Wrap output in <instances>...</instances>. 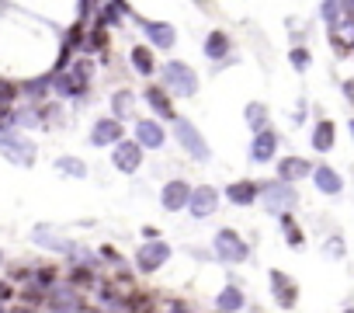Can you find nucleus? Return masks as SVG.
<instances>
[{"label":"nucleus","instance_id":"19","mask_svg":"<svg viewBox=\"0 0 354 313\" xmlns=\"http://www.w3.org/2000/svg\"><path fill=\"white\" fill-rule=\"evenodd\" d=\"M313 181H316V188H319L323 195H340V192H344V178H340L330 164H316V168H313Z\"/></svg>","mask_w":354,"mask_h":313},{"label":"nucleus","instance_id":"27","mask_svg":"<svg viewBox=\"0 0 354 313\" xmlns=\"http://www.w3.org/2000/svg\"><path fill=\"white\" fill-rule=\"evenodd\" d=\"M63 178H87V164L80 161V156H56V164H53Z\"/></svg>","mask_w":354,"mask_h":313},{"label":"nucleus","instance_id":"7","mask_svg":"<svg viewBox=\"0 0 354 313\" xmlns=\"http://www.w3.org/2000/svg\"><path fill=\"white\" fill-rule=\"evenodd\" d=\"M111 164L122 171V175H136L142 168V146L136 139H118L115 150H111Z\"/></svg>","mask_w":354,"mask_h":313},{"label":"nucleus","instance_id":"28","mask_svg":"<svg viewBox=\"0 0 354 313\" xmlns=\"http://www.w3.org/2000/svg\"><path fill=\"white\" fill-rule=\"evenodd\" d=\"M94 25L97 28H118L122 25V11L111 4V0H104V4L94 11Z\"/></svg>","mask_w":354,"mask_h":313},{"label":"nucleus","instance_id":"35","mask_svg":"<svg viewBox=\"0 0 354 313\" xmlns=\"http://www.w3.org/2000/svg\"><path fill=\"white\" fill-rule=\"evenodd\" d=\"M281 233H285V240H288L292 247H302V244H306V233L299 230V223L292 220V213H281Z\"/></svg>","mask_w":354,"mask_h":313},{"label":"nucleus","instance_id":"42","mask_svg":"<svg viewBox=\"0 0 354 313\" xmlns=\"http://www.w3.org/2000/svg\"><path fill=\"white\" fill-rule=\"evenodd\" d=\"M97 11V0H77V21H91Z\"/></svg>","mask_w":354,"mask_h":313},{"label":"nucleus","instance_id":"32","mask_svg":"<svg viewBox=\"0 0 354 313\" xmlns=\"http://www.w3.org/2000/svg\"><path fill=\"white\" fill-rule=\"evenodd\" d=\"M63 42L73 49V53H84V42H87V21H73L63 35Z\"/></svg>","mask_w":354,"mask_h":313},{"label":"nucleus","instance_id":"47","mask_svg":"<svg viewBox=\"0 0 354 313\" xmlns=\"http://www.w3.org/2000/svg\"><path fill=\"white\" fill-rule=\"evenodd\" d=\"M330 42H333V49H337V53H347V49H351V46H347V42H344L337 32H330Z\"/></svg>","mask_w":354,"mask_h":313},{"label":"nucleus","instance_id":"20","mask_svg":"<svg viewBox=\"0 0 354 313\" xmlns=\"http://www.w3.org/2000/svg\"><path fill=\"white\" fill-rule=\"evenodd\" d=\"M306 175H313V164L302 161V156H281V161H278V181L292 185V181H299Z\"/></svg>","mask_w":354,"mask_h":313},{"label":"nucleus","instance_id":"45","mask_svg":"<svg viewBox=\"0 0 354 313\" xmlns=\"http://www.w3.org/2000/svg\"><path fill=\"white\" fill-rule=\"evenodd\" d=\"M11 129V105H0V132Z\"/></svg>","mask_w":354,"mask_h":313},{"label":"nucleus","instance_id":"53","mask_svg":"<svg viewBox=\"0 0 354 313\" xmlns=\"http://www.w3.org/2000/svg\"><path fill=\"white\" fill-rule=\"evenodd\" d=\"M344 313H354V306H347V310H344Z\"/></svg>","mask_w":354,"mask_h":313},{"label":"nucleus","instance_id":"11","mask_svg":"<svg viewBox=\"0 0 354 313\" xmlns=\"http://www.w3.org/2000/svg\"><path fill=\"white\" fill-rule=\"evenodd\" d=\"M132 139L142 146V150H160L167 143V132H163V122L156 118H136V132Z\"/></svg>","mask_w":354,"mask_h":313},{"label":"nucleus","instance_id":"9","mask_svg":"<svg viewBox=\"0 0 354 313\" xmlns=\"http://www.w3.org/2000/svg\"><path fill=\"white\" fill-rule=\"evenodd\" d=\"M118 139H125V122L104 115L91 125V146H115Z\"/></svg>","mask_w":354,"mask_h":313},{"label":"nucleus","instance_id":"46","mask_svg":"<svg viewBox=\"0 0 354 313\" xmlns=\"http://www.w3.org/2000/svg\"><path fill=\"white\" fill-rule=\"evenodd\" d=\"M11 278L15 282H32V268H11Z\"/></svg>","mask_w":354,"mask_h":313},{"label":"nucleus","instance_id":"24","mask_svg":"<svg viewBox=\"0 0 354 313\" xmlns=\"http://www.w3.org/2000/svg\"><path fill=\"white\" fill-rule=\"evenodd\" d=\"M18 87H21V94H25L32 105H39V101H46V94L53 91V73L32 77V80H25V84H18Z\"/></svg>","mask_w":354,"mask_h":313},{"label":"nucleus","instance_id":"13","mask_svg":"<svg viewBox=\"0 0 354 313\" xmlns=\"http://www.w3.org/2000/svg\"><path fill=\"white\" fill-rule=\"evenodd\" d=\"M188 195H192V185L181 181V178H174V181L163 185V192H160V206H163L167 213H181V209L188 206Z\"/></svg>","mask_w":354,"mask_h":313},{"label":"nucleus","instance_id":"29","mask_svg":"<svg viewBox=\"0 0 354 313\" xmlns=\"http://www.w3.org/2000/svg\"><path fill=\"white\" fill-rule=\"evenodd\" d=\"M216 306H219L223 313H236V310L243 306V292H240V285H226V289L216 296Z\"/></svg>","mask_w":354,"mask_h":313},{"label":"nucleus","instance_id":"43","mask_svg":"<svg viewBox=\"0 0 354 313\" xmlns=\"http://www.w3.org/2000/svg\"><path fill=\"white\" fill-rule=\"evenodd\" d=\"M326 254H330V258H340V254H344V240H340V237L326 240Z\"/></svg>","mask_w":354,"mask_h":313},{"label":"nucleus","instance_id":"41","mask_svg":"<svg viewBox=\"0 0 354 313\" xmlns=\"http://www.w3.org/2000/svg\"><path fill=\"white\" fill-rule=\"evenodd\" d=\"M46 299V289H39L35 282H25V289H21V303H28V306H39Z\"/></svg>","mask_w":354,"mask_h":313},{"label":"nucleus","instance_id":"49","mask_svg":"<svg viewBox=\"0 0 354 313\" xmlns=\"http://www.w3.org/2000/svg\"><path fill=\"white\" fill-rule=\"evenodd\" d=\"M340 11H344V15L354 21V0H340Z\"/></svg>","mask_w":354,"mask_h":313},{"label":"nucleus","instance_id":"23","mask_svg":"<svg viewBox=\"0 0 354 313\" xmlns=\"http://www.w3.org/2000/svg\"><path fill=\"white\" fill-rule=\"evenodd\" d=\"M271 289H274V299H278L281 306H295L299 289H295V282H292L285 271H271Z\"/></svg>","mask_w":354,"mask_h":313},{"label":"nucleus","instance_id":"48","mask_svg":"<svg viewBox=\"0 0 354 313\" xmlns=\"http://www.w3.org/2000/svg\"><path fill=\"white\" fill-rule=\"evenodd\" d=\"M15 296V289H11V282H0V303H8Z\"/></svg>","mask_w":354,"mask_h":313},{"label":"nucleus","instance_id":"54","mask_svg":"<svg viewBox=\"0 0 354 313\" xmlns=\"http://www.w3.org/2000/svg\"><path fill=\"white\" fill-rule=\"evenodd\" d=\"M0 265H4V251H0Z\"/></svg>","mask_w":354,"mask_h":313},{"label":"nucleus","instance_id":"3","mask_svg":"<svg viewBox=\"0 0 354 313\" xmlns=\"http://www.w3.org/2000/svg\"><path fill=\"white\" fill-rule=\"evenodd\" d=\"M174 139L181 143V150L192 156V161L209 164L212 150H209V143L202 139V132H198V125H195V122H188V118H174Z\"/></svg>","mask_w":354,"mask_h":313},{"label":"nucleus","instance_id":"38","mask_svg":"<svg viewBox=\"0 0 354 313\" xmlns=\"http://www.w3.org/2000/svg\"><path fill=\"white\" fill-rule=\"evenodd\" d=\"M18 98H21V87H18V80L0 77V105H15Z\"/></svg>","mask_w":354,"mask_h":313},{"label":"nucleus","instance_id":"8","mask_svg":"<svg viewBox=\"0 0 354 313\" xmlns=\"http://www.w3.org/2000/svg\"><path fill=\"white\" fill-rule=\"evenodd\" d=\"M170 258V247H167V240H146L142 247H136V268L139 271H146V275H153L156 268H163V261Z\"/></svg>","mask_w":354,"mask_h":313},{"label":"nucleus","instance_id":"51","mask_svg":"<svg viewBox=\"0 0 354 313\" xmlns=\"http://www.w3.org/2000/svg\"><path fill=\"white\" fill-rule=\"evenodd\" d=\"M167 313H188V310H185V306H177V303H174V306H170Z\"/></svg>","mask_w":354,"mask_h":313},{"label":"nucleus","instance_id":"10","mask_svg":"<svg viewBox=\"0 0 354 313\" xmlns=\"http://www.w3.org/2000/svg\"><path fill=\"white\" fill-rule=\"evenodd\" d=\"M195 220H205V216H212L216 209H219V192L212 188V185H202V188H192V195H188V206H185Z\"/></svg>","mask_w":354,"mask_h":313},{"label":"nucleus","instance_id":"30","mask_svg":"<svg viewBox=\"0 0 354 313\" xmlns=\"http://www.w3.org/2000/svg\"><path fill=\"white\" fill-rule=\"evenodd\" d=\"M243 118H247V125H250L254 132L268 129V105H261V101H250V105L243 108Z\"/></svg>","mask_w":354,"mask_h":313},{"label":"nucleus","instance_id":"31","mask_svg":"<svg viewBox=\"0 0 354 313\" xmlns=\"http://www.w3.org/2000/svg\"><path fill=\"white\" fill-rule=\"evenodd\" d=\"M70 285H73V289H91V285H97L94 268H91V265H73V268H70Z\"/></svg>","mask_w":354,"mask_h":313},{"label":"nucleus","instance_id":"14","mask_svg":"<svg viewBox=\"0 0 354 313\" xmlns=\"http://www.w3.org/2000/svg\"><path fill=\"white\" fill-rule=\"evenodd\" d=\"M202 53H205V60L209 63H223V60H230V53H233V39L223 32V28H212L209 35H205V42H202Z\"/></svg>","mask_w":354,"mask_h":313},{"label":"nucleus","instance_id":"18","mask_svg":"<svg viewBox=\"0 0 354 313\" xmlns=\"http://www.w3.org/2000/svg\"><path fill=\"white\" fill-rule=\"evenodd\" d=\"M136 105H139L136 91H129V87H118V91L111 94V118H118V122H129V118H136Z\"/></svg>","mask_w":354,"mask_h":313},{"label":"nucleus","instance_id":"2","mask_svg":"<svg viewBox=\"0 0 354 313\" xmlns=\"http://www.w3.org/2000/svg\"><path fill=\"white\" fill-rule=\"evenodd\" d=\"M0 153L18 168H35V161H39V146L32 139H25L21 132H15V129L0 132Z\"/></svg>","mask_w":354,"mask_h":313},{"label":"nucleus","instance_id":"6","mask_svg":"<svg viewBox=\"0 0 354 313\" xmlns=\"http://www.w3.org/2000/svg\"><path fill=\"white\" fill-rule=\"evenodd\" d=\"M136 21H139V28H142V35L149 39V46L153 49H174L177 46V28L170 25V21H149V18H142V15H136Z\"/></svg>","mask_w":354,"mask_h":313},{"label":"nucleus","instance_id":"50","mask_svg":"<svg viewBox=\"0 0 354 313\" xmlns=\"http://www.w3.org/2000/svg\"><path fill=\"white\" fill-rule=\"evenodd\" d=\"M11 313H39V310H35V306H28V303H21V306H15Z\"/></svg>","mask_w":354,"mask_h":313},{"label":"nucleus","instance_id":"34","mask_svg":"<svg viewBox=\"0 0 354 313\" xmlns=\"http://www.w3.org/2000/svg\"><path fill=\"white\" fill-rule=\"evenodd\" d=\"M11 125H18V129H39V111H35V105H28V108H11Z\"/></svg>","mask_w":354,"mask_h":313},{"label":"nucleus","instance_id":"44","mask_svg":"<svg viewBox=\"0 0 354 313\" xmlns=\"http://www.w3.org/2000/svg\"><path fill=\"white\" fill-rule=\"evenodd\" d=\"M101 258H104V261H111V265H122V254H118L111 244H104V247H101Z\"/></svg>","mask_w":354,"mask_h":313},{"label":"nucleus","instance_id":"52","mask_svg":"<svg viewBox=\"0 0 354 313\" xmlns=\"http://www.w3.org/2000/svg\"><path fill=\"white\" fill-rule=\"evenodd\" d=\"M347 129H351V136H354V118H351V122H347Z\"/></svg>","mask_w":354,"mask_h":313},{"label":"nucleus","instance_id":"40","mask_svg":"<svg viewBox=\"0 0 354 313\" xmlns=\"http://www.w3.org/2000/svg\"><path fill=\"white\" fill-rule=\"evenodd\" d=\"M70 63H73V49L63 42L59 53H56V60H53V70H49V73H63V70H70Z\"/></svg>","mask_w":354,"mask_h":313},{"label":"nucleus","instance_id":"16","mask_svg":"<svg viewBox=\"0 0 354 313\" xmlns=\"http://www.w3.org/2000/svg\"><path fill=\"white\" fill-rule=\"evenodd\" d=\"M129 66L139 73V77H153L156 73V49L153 46H132L129 49Z\"/></svg>","mask_w":354,"mask_h":313},{"label":"nucleus","instance_id":"5","mask_svg":"<svg viewBox=\"0 0 354 313\" xmlns=\"http://www.w3.org/2000/svg\"><path fill=\"white\" fill-rule=\"evenodd\" d=\"M257 199H261L271 213L281 216V213H288V209L295 206L299 195H295V188H292L288 181H268V185H261V195H257Z\"/></svg>","mask_w":354,"mask_h":313},{"label":"nucleus","instance_id":"26","mask_svg":"<svg viewBox=\"0 0 354 313\" xmlns=\"http://www.w3.org/2000/svg\"><path fill=\"white\" fill-rule=\"evenodd\" d=\"M333 136H337V125H333L330 118H319L316 129H313V146H316L319 153H326V150L333 146Z\"/></svg>","mask_w":354,"mask_h":313},{"label":"nucleus","instance_id":"12","mask_svg":"<svg viewBox=\"0 0 354 313\" xmlns=\"http://www.w3.org/2000/svg\"><path fill=\"white\" fill-rule=\"evenodd\" d=\"M278 143H281V139H278L274 129H261V132H254V139H250V161H257V164L274 161Z\"/></svg>","mask_w":354,"mask_h":313},{"label":"nucleus","instance_id":"39","mask_svg":"<svg viewBox=\"0 0 354 313\" xmlns=\"http://www.w3.org/2000/svg\"><path fill=\"white\" fill-rule=\"evenodd\" d=\"M56 278H59V271H56V268H39V271H32V282H35L39 289H46V292L56 285Z\"/></svg>","mask_w":354,"mask_h":313},{"label":"nucleus","instance_id":"37","mask_svg":"<svg viewBox=\"0 0 354 313\" xmlns=\"http://www.w3.org/2000/svg\"><path fill=\"white\" fill-rule=\"evenodd\" d=\"M288 63H292V70L306 73V70H309V63H313V53H309L306 46H295V49L288 53Z\"/></svg>","mask_w":354,"mask_h":313},{"label":"nucleus","instance_id":"17","mask_svg":"<svg viewBox=\"0 0 354 313\" xmlns=\"http://www.w3.org/2000/svg\"><path fill=\"white\" fill-rule=\"evenodd\" d=\"M53 91H56L59 98H73V101H84V98L91 94V87H84L80 80H73V73H70V70L53 73Z\"/></svg>","mask_w":354,"mask_h":313},{"label":"nucleus","instance_id":"33","mask_svg":"<svg viewBox=\"0 0 354 313\" xmlns=\"http://www.w3.org/2000/svg\"><path fill=\"white\" fill-rule=\"evenodd\" d=\"M70 73H73V80H80L84 87H91V80H94V60H91V56L73 60V63H70Z\"/></svg>","mask_w":354,"mask_h":313},{"label":"nucleus","instance_id":"36","mask_svg":"<svg viewBox=\"0 0 354 313\" xmlns=\"http://www.w3.org/2000/svg\"><path fill=\"white\" fill-rule=\"evenodd\" d=\"M340 0H323V4H319V18L330 25V32H337V25H340Z\"/></svg>","mask_w":354,"mask_h":313},{"label":"nucleus","instance_id":"25","mask_svg":"<svg viewBox=\"0 0 354 313\" xmlns=\"http://www.w3.org/2000/svg\"><path fill=\"white\" fill-rule=\"evenodd\" d=\"M108 49H111V35H108V28L91 25V28H87V42H84V56H101V53H108Z\"/></svg>","mask_w":354,"mask_h":313},{"label":"nucleus","instance_id":"21","mask_svg":"<svg viewBox=\"0 0 354 313\" xmlns=\"http://www.w3.org/2000/svg\"><path fill=\"white\" fill-rule=\"evenodd\" d=\"M35 244L39 247H46V251H59V254H73L77 251V244L73 240H66V237H59V233H53L49 226H35Z\"/></svg>","mask_w":354,"mask_h":313},{"label":"nucleus","instance_id":"1","mask_svg":"<svg viewBox=\"0 0 354 313\" xmlns=\"http://www.w3.org/2000/svg\"><path fill=\"white\" fill-rule=\"evenodd\" d=\"M156 73H160V87L170 98H195L198 94V73L185 60H167L163 66H156Z\"/></svg>","mask_w":354,"mask_h":313},{"label":"nucleus","instance_id":"15","mask_svg":"<svg viewBox=\"0 0 354 313\" xmlns=\"http://www.w3.org/2000/svg\"><path fill=\"white\" fill-rule=\"evenodd\" d=\"M142 101L153 108V115H160L163 122H174L177 118V111H174V98L160 87V84H149L146 91H142Z\"/></svg>","mask_w":354,"mask_h":313},{"label":"nucleus","instance_id":"4","mask_svg":"<svg viewBox=\"0 0 354 313\" xmlns=\"http://www.w3.org/2000/svg\"><path fill=\"white\" fill-rule=\"evenodd\" d=\"M216 258L226 261V265H240V261L250 258V247H247V240H243L236 230L226 226V230L216 233Z\"/></svg>","mask_w":354,"mask_h":313},{"label":"nucleus","instance_id":"22","mask_svg":"<svg viewBox=\"0 0 354 313\" xmlns=\"http://www.w3.org/2000/svg\"><path fill=\"white\" fill-rule=\"evenodd\" d=\"M257 195H261V185H257V181H233V185L226 188V199H230L233 206H254Z\"/></svg>","mask_w":354,"mask_h":313}]
</instances>
